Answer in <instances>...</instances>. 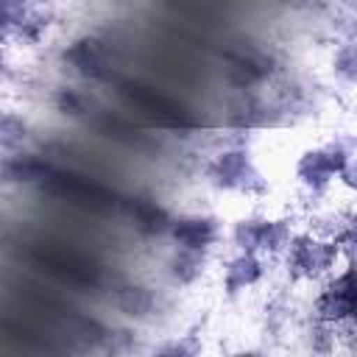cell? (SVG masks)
Returning a JSON list of instances; mask_svg holds the SVG:
<instances>
[{
    "instance_id": "obj_1",
    "label": "cell",
    "mask_w": 357,
    "mask_h": 357,
    "mask_svg": "<svg viewBox=\"0 0 357 357\" xmlns=\"http://www.w3.org/2000/svg\"><path fill=\"white\" fill-rule=\"evenodd\" d=\"M204 184L218 192V195H231V198H248L259 201L268 190V173L259 167L254 151L245 142H226L218 145L201 165Z\"/></svg>"
},
{
    "instance_id": "obj_2",
    "label": "cell",
    "mask_w": 357,
    "mask_h": 357,
    "mask_svg": "<svg viewBox=\"0 0 357 357\" xmlns=\"http://www.w3.org/2000/svg\"><path fill=\"white\" fill-rule=\"evenodd\" d=\"M354 167V142L349 134H335L326 142L307 145L293 159V181L307 201H329L340 173Z\"/></svg>"
},
{
    "instance_id": "obj_3",
    "label": "cell",
    "mask_w": 357,
    "mask_h": 357,
    "mask_svg": "<svg viewBox=\"0 0 357 357\" xmlns=\"http://www.w3.org/2000/svg\"><path fill=\"white\" fill-rule=\"evenodd\" d=\"M343 262H351V259H343L335 240L310 226L296 229L293 237L287 240L284 251L279 254L282 273H284L287 284H293V287H312Z\"/></svg>"
},
{
    "instance_id": "obj_4",
    "label": "cell",
    "mask_w": 357,
    "mask_h": 357,
    "mask_svg": "<svg viewBox=\"0 0 357 357\" xmlns=\"http://www.w3.org/2000/svg\"><path fill=\"white\" fill-rule=\"evenodd\" d=\"M296 229L298 226L290 215H271V212L254 209V212L234 218L226 226V243H229V248L251 251V254H259L273 262V259H279V254L284 251V245Z\"/></svg>"
},
{
    "instance_id": "obj_5",
    "label": "cell",
    "mask_w": 357,
    "mask_h": 357,
    "mask_svg": "<svg viewBox=\"0 0 357 357\" xmlns=\"http://www.w3.org/2000/svg\"><path fill=\"white\" fill-rule=\"evenodd\" d=\"M114 47L100 33H78L59 50V67L78 84H106L114 75Z\"/></svg>"
},
{
    "instance_id": "obj_6",
    "label": "cell",
    "mask_w": 357,
    "mask_h": 357,
    "mask_svg": "<svg viewBox=\"0 0 357 357\" xmlns=\"http://www.w3.org/2000/svg\"><path fill=\"white\" fill-rule=\"evenodd\" d=\"M223 81L231 89L268 92V86L282 75V61L271 47L240 42L223 53Z\"/></svg>"
},
{
    "instance_id": "obj_7",
    "label": "cell",
    "mask_w": 357,
    "mask_h": 357,
    "mask_svg": "<svg viewBox=\"0 0 357 357\" xmlns=\"http://www.w3.org/2000/svg\"><path fill=\"white\" fill-rule=\"evenodd\" d=\"M307 315L318 318L324 324H332V326L354 321V315H357V290H354L351 262L337 265L326 279H321L315 284V293L310 296V304H307Z\"/></svg>"
},
{
    "instance_id": "obj_8",
    "label": "cell",
    "mask_w": 357,
    "mask_h": 357,
    "mask_svg": "<svg viewBox=\"0 0 357 357\" xmlns=\"http://www.w3.org/2000/svg\"><path fill=\"white\" fill-rule=\"evenodd\" d=\"M165 240L170 245H181V248H195V251L215 254L226 243V223H223L220 215H215L209 209L173 212V220L167 226Z\"/></svg>"
},
{
    "instance_id": "obj_9",
    "label": "cell",
    "mask_w": 357,
    "mask_h": 357,
    "mask_svg": "<svg viewBox=\"0 0 357 357\" xmlns=\"http://www.w3.org/2000/svg\"><path fill=\"white\" fill-rule=\"evenodd\" d=\"M271 276V259L251 254V251H237L231 248L220 262H218V287L223 298L237 301L248 296L251 290L262 287Z\"/></svg>"
},
{
    "instance_id": "obj_10",
    "label": "cell",
    "mask_w": 357,
    "mask_h": 357,
    "mask_svg": "<svg viewBox=\"0 0 357 357\" xmlns=\"http://www.w3.org/2000/svg\"><path fill=\"white\" fill-rule=\"evenodd\" d=\"M120 215H123V223L128 226V231L139 243L165 240L167 226L173 220V209L167 204H162V198H156L153 192H134V195H128L120 204Z\"/></svg>"
},
{
    "instance_id": "obj_11",
    "label": "cell",
    "mask_w": 357,
    "mask_h": 357,
    "mask_svg": "<svg viewBox=\"0 0 357 357\" xmlns=\"http://www.w3.org/2000/svg\"><path fill=\"white\" fill-rule=\"evenodd\" d=\"M109 307L128 324H151L167 307V296L165 287L151 282H120L109 296Z\"/></svg>"
},
{
    "instance_id": "obj_12",
    "label": "cell",
    "mask_w": 357,
    "mask_h": 357,
    "mask_svg": "<svg viewBox=\"0 0 357 357\" xmlns=\"http://www.w3.org/2000/svg\"><path fill=\"white\" fill-rule=\"evenodd\" d=\"M212 262H215V254H209V251L170 245L165 251L159 268H162V279L167 282L170 290H192L209 276Z\"/></svg>"
},
{
    "instance_id": "obj_13",
    "label": "cell",
    "mask_w": 357,
    "mask_h": 357,
    "mask_svg": "<svg viewBox=\"0 0 357 357\" xmlns=\"http://www.w3.org/2000/svg\"><path fill=\"white\" fill-rule=\"evenodd\" d=\"M53 176V165L33 148L17 153H0V187L22 190V187H45Z\"/></svg>"
},
{
    "instance_id": "obj_14",
    "label": "cell",
    "mask_w": 357,
    "mask_h": 357,
    "mask_svg": "<svg viewBox=\"0 0 357 357\" xmlns=\"http://www.w3.org/2000/svg\"><path fill=\"white\" fill-rule=\"evenodd\" d=\"M271 103L265 92H251V89H231L223 106V126L229 131H257L271 123Z\"/></svg>"
},
{
    "instance_id": "obj_15",
    "label": "cell",
    "mask_w": 357,
    "mask_h": 357,
    "mask_svg": "<svg viewBox=\"0 0 357 357\" xmlns=\"http://www.w3.org/2000/svg\"><path fill=\"white\" fill-rule=\"evenodd\" d=\"M59 14H61V8H31L11 28L8 47H14V50H36V47H42L50 39V33L56 31Z\"/></svg>"
},
{
    "instance_id": "obj_16",
    "label": "cell",
    "mask_w": 357,
    "mask_h": 357,
    "mask_svg": "<svg viewBox=\"0 0 357 357\" xmlns=\"http://www.w3.org/2000/svg\"><path fill=\"white\" fill-rule=\"evenodd\" d=\"M36 142V126L20 106H0V153L28 151Z\"/></svg>"
},
{
    "instance_id": "obj_17",
    "label": "cell",
    "mask_w": 357,
    "mask_h": 357,
    "mask_svg": "<svg viewBox=\"0 0 357 357\" xmlns=\"http://www.w3.org/2000/svg\"><path fill=\"white\" fill-rule=\"evenodd\" d=\"M50 106L59 117L64 120H73V123H81V120H89L95 114V95L89 92L86 84H78V81H64L53 89L50 95Z\"/></svg>"
},
{
    "instance_id": "obj_18",
    "label": "cell",
    "mask_w": 357,
    "mask_h": 357,
    "mask_svg": "<svg viewBox=\"0 0 357 357\" xmlns=\"http://www.w3.org/2000/svg\"><path fill=\"white\" fill-rule=\"evenodd\" d=\"M296 304L290 301L287 293H271L265 296L262 301V310H259V326H262V335L265 337H287L296 332V324H298V315H296Z\"/></svg>"
},
{
    "instance_id": "obj_19",
    "label": "cell",
    "mask_w": 357,
    "mask_h": 357,
    "mask_svg": "<svg viewBox=\"0 0 357 357\" xmlns=\"http://www.w3.org/2000/svg\"><path fill=\"white\" fill-rule=\"evenodd\" d=\"M293 335L298 337V343L304 346V351H312V354H332V351H337V349H340L337 326L324 324V321L310 318V315L298 318V324H296V332H293Z\"/></svg>"
},
{
    "instance_id": "obj_20",
    "label": "cell",
    "mask_w": 357,
    "mask_h": 357,
    "mask_svg": "<svg viewBox=\"0 0 357 357\" xmlns=\"http://www.w3.org/2000/svg\"><path fill=\"white\" fill-rule=\"evenodd\" d=\"M329 73H332L337 86L351 92L354 78H357V53H354V36L351 33H343L335 39L332 53H329Z\"/></svg>"
},
{
    "instance_id": "obj_21",
    "label": "cell",
    "mask_w": 357,
    "mask_h": 357,
    "mask_svg": "<svg viewBox=\"0 0 357 357\" xmlns=\"http://www.w3.org/2000/svg\"><path fill=\"white\" fill-rule=\"evenodd\" d=\"M151 351H156V354H198V351H204V343L198 335L184 332V335H167L162 343H153Z\"/></svg>"
},
{
    "instance_id": "obj_22",
    "label": "cell",
    "mask_w": 357,
    "mask_h": 357,
    "mask_svg": "<svg viewBox=\"0 0 357 357\" xmlns=\"http://www.w3.org/2000/svg\"><path fill=\"white\" fill-rule=\"evenodd\" d=\"M11 47H0V89H6V86H11L14 81H17V64H14V59H11V53H8Z\"/></svg>"
},
{
    "instance_id": "obj_23",
    "label": "cell",
    "mask_w": 357,
    "mask_h": 357,
    "mask_svg": "<svg viewBox=\"0 0 357 357\" xmlns=\"http://www.w3.org/2000/svg\"><path fill=\"white\" fill-rule=\"evenodd\" d=\"M33 8H61L64 0H28Z\"/></svg>"
},
{
    "instance_id": "obj_24",
    "label": "cell",
    "mask_w": 357,
    "mask_h": 357,
    "mask_svg": "<svg viewBox=\"0 0 357 357\" xmlns=\"http://www.w3.org/2000/svg\"><path fill=\"white\" fill-rule=\"evenodd\" d=\"M8 42H11V28H8V22L0 17V47H8Z\"/></svg>"
},
{
    "instance_id": "obj_25",
    "label": "cell",
    "mask_w": 357,
    "mask_h": 357,
    "mask_svg": "<svg viewBox=\"0 0 357 357\" xmlns=\"http://www.w3.org/2000/svg\"><path fill=\"white\" fill-rule=\"evenodd\" d=\"M0 106H3V103H0Z\"/></svg>"
}]
</instances>
